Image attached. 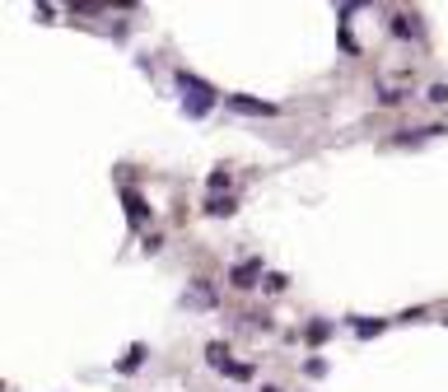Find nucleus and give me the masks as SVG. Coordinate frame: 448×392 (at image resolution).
Returning a JSON list of instances; mask_svg holds the SVG:
<instances>
[{"instance_id": "nucleus-1", "label": "nucleus", "mask_w": 448, "mask_h": 392, "mask_svg": "<svg viewBox=\"0 0 448 392\" xmlns=\"http://www.w3.org/2000/svg\"><path fill=\"white\" fill-rule=\"evenodd\" d=\"M229 108H234V112H252V117H276V103L243 99V94H238V99H229Z\"/></svg>"}, {"instance_id": "nucleus-2", "label": "nucleus", "mask_w": 448, "mask_h": 392, "mask_svg": "<svg viewBox=\"0 0 448 392\" xmlns=\"http://www.w3.org/2000/svg\"><path fill=\"white\" fill-rule=\"evenodd\" d=\"M252 276H257V262H247V267H234V285H238V290H247V285H252Z\"/></svg>"}, {"instance_id": "nucleus-3", "label": "nucleus", "mask_w": 448, "mask_h": 392, "mask_svg": "<svg viewBox=\"0 0 448 392\" xmlns=\"http://www.w3.org/2000/svg\"><path fill=\"white\" fill-rule=\"evenodd\" d=\"M126 215L140 224V220H145V201H140V196H126Z\"/></svg>"}, {"instance_id": "nucleus-4", "label": "nucleus", "mask_w": 448, "mask_h": 392, "mask_svg": "<svg viewBox=\"0 0 448 392\" xmlns=\"http://www.w3.org/2000/svg\"><path fill=\"white\" fill-rule=\"evenodd\" d=\"M206 211H211V215H229V211H234V201H229V196H215V201H206Z\"/></svg>"}, {"instance_id": "nucleus-5", "label": "nucleus", "mask_w": 448, "mask_h": 392, "mask_svg": "<svg viewBox=\"0 0 448 392\" xmlns=\"http://www.w3.org/2000/svg\"><path fill=\"white\" fill-rule=\"evenodd\" d=\"M140 355H145V346H135V350H131V355H126V359H122V364H117V369H135V364H140Z\"/></svg>"}, {"instance_id": "nucleus-6", "label": "nucleus", "mask_w": 448, "mask_h": 392, "mask_svg": "<svg viewBox=\"0 0 448 392\" xmlns=\"http://www.w3.org/2000/svg\"><path fill=\"white\" fill-rule=\"evenodd\" d=\"M267 392H276V388H267Z\"/></svg>"}]
</instances>
